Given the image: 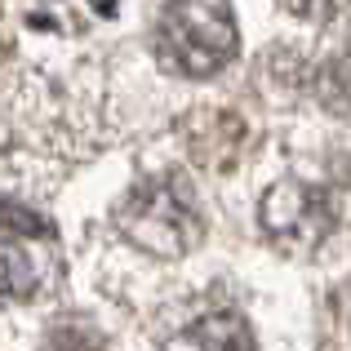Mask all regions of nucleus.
I'll use <instances>...</instances> for the list:
<instances>
[{"label": "nucleus", "instance_id": "3", "mask_svg": "<svg viewBox=\"0 0 351 351\" xmlns=\"http://www.w3.org/2000/svg\"><path fill=\"white\" fill-rule=\"evenodd\" d=\"M58 280V232L36 209L0 205V298H36Z\"/></svg>", "mask_w": 351, "mask_h": 351}, {"label": "nucleus", "instance_id": "2", "mask_svg": "<svg viewBox=\"0 0 351 351\" xmlns=\"http://www.w3.org/2000/svg\"><path fill=\"white\" fill-rule=\"evenodd\" d=\"M160 58L178 76H218L236 58V18L227 0H169L160 14Z\"/></svg>", "mask_w": 351, "mask_h": 351}, {"label": "nucleus", "instance_id": "1", "mask_svg": "<svg viewBox=\"0 0 351 351\" xmlns=\"http://www.w3.org/2000/svg\"><path fill=\"white\" fill-rule=\"evenodd\" d=\"M116 227L129 236V245L147 249L156 258H182L205 236V214L182 173L147 178L120 200Z\"/></svg>", "mask_w": 351, "mask_h": 351}, {"label": "nucleus", "instance_id": "6", "mask_svg": "<svg viewBox=\"0 0 351 351\" xmlns=\"http://www.w3.org/2000/svg\"><path fill=\"white\" fill-rule=\"evenodd\" d=\"M289 14L307 18V23H329V18H338L343 9L351 5V0H280Z\"/></svg>", "mask_w": 351, "mask_h": 351}, {"label": "nucleus", "instance_id": "5", "mask_svg": "<svg viewBox=\"0 0 351 351\" xmlns=\"http://www.w3.org/2000/svg\"><path fill=\"white\" fill-rule=\"evenodd\" d=\"M165 351H258L245 316L236 311H214V316L191 320L182 334H173Z\"/></svg>", "mask_w": 351, "mask_h": 351}, {"label": "nucleus", "instance_id": "4", "mask_svg": "<svg viewBox=\"0 0 351 351\" xmlns=\"http://www.w3.org/2000/svg\"><path fill=\"white\" fill-rule=\"evenodd\" d=\"M258 218H263V232L271 240H280L285 249H302L307 254V249H316L334 232V200L316 182L285 178L263 196Z\"/></svg>", "mask_w": 351, "mask_h": 351}]
</instances>
